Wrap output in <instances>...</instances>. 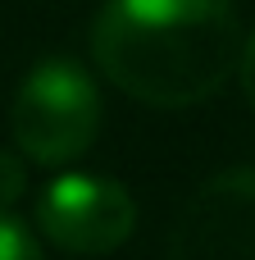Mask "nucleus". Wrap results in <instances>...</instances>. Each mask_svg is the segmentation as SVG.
Masks as SVG:
<instances>
[{"mask_svg": "<svg viewBox=\"0 0 255 260\" xmlns=\"http://www.w3.org/2000/svg\"><path fill=\"white\" fill-rule=\"evenodd\" d=\"M37 229L68 256H110L137 229V201L119 178L59 174L37 197Z\"/></svg>", "mask_w": 255, "mask_h": 260, "instance_id": "nucleus-3", "label": "nucleus"}, {"mask_svg": "<svg viewBox=\"0 0 255 260\" xmlns=\"http://www.w3.org/2000/svg\"><path fill=\"white\" fill-rule=\"evenodd\" d=\"M0 260H41L37 233L9 210H0Z\"/></svg>", "mask_w": 255, "mask_h": 260, "instance_id": "nucleus-5", "label": "nucleus"}, {"mask_svg": "<svg viewBox=\"0 0 255 260\" xmlns=\"http://www.w3.org/2000/svg\"><path fill=\"white\" fill-rule=\"evenodd\" d=\"M23 183H27V165H23V155L0 151V210H9V206L23 197Z\"/></svg>", "mask_w": 255, "mask_h": 260, "instance_id": "nucleus-6", "label": "nucleus"}, {"mask_svg": "<svg viewBox=\"0 0 255 260\" xmlns=\"http://www.w3.org/2000/svg\"><path fill=\"white\" fill-rule=\"evenodd\" d=\"M9 133L23 160L73 165L100 133V87L73 59H41L9 105Z\"/></svg>", "mask_w": 255, "mask_h": 260, "instance_id": "nucleus-2", "label": "nucleus"}, {"mask_svg": "<svg viewBox=\"0 0 255 260\" xmlns=\"http://www.w3.org/2000/svg\"><path fill=\"white\" fill-rule=\"evenodd\" d=\"M237 78H242V91H246V101H251V110H255V32L242 41V55H237Z\"/></svg>", "mask_w": 255, "mask_h": 260, "instance_id": "nucleus-7", "label": "nucleus"}, {"mask_svg": "<svg viewBox=\"0 0 255 260\" xmlns=\"http://www.w3.org/2000/svg\"><path fill=\"white\" fill-rule=\"evenodd\" d=\"M242 41L233 0H105L91 23L96 69L155 110L210 101L237 73Z\"/></svg>", "mask_w": 255, "mask_h": 260, "instance_id": "nucleus-1", "label": "nucleus"}, {"mask_svg": "<svg viewBox=\"0 0 255 260\" xmlns=\"http://www.w3.org/2000/svg\"><path fill=\"white\" fill-rule=\"evenodd\" d=\"M169 260H255V169H224L192 192Z\"/></svg>", "mask_w": 255, "mask_h": 260, "instance_id": "nucleus-4", "label": "nucleus"}]
</instances>
